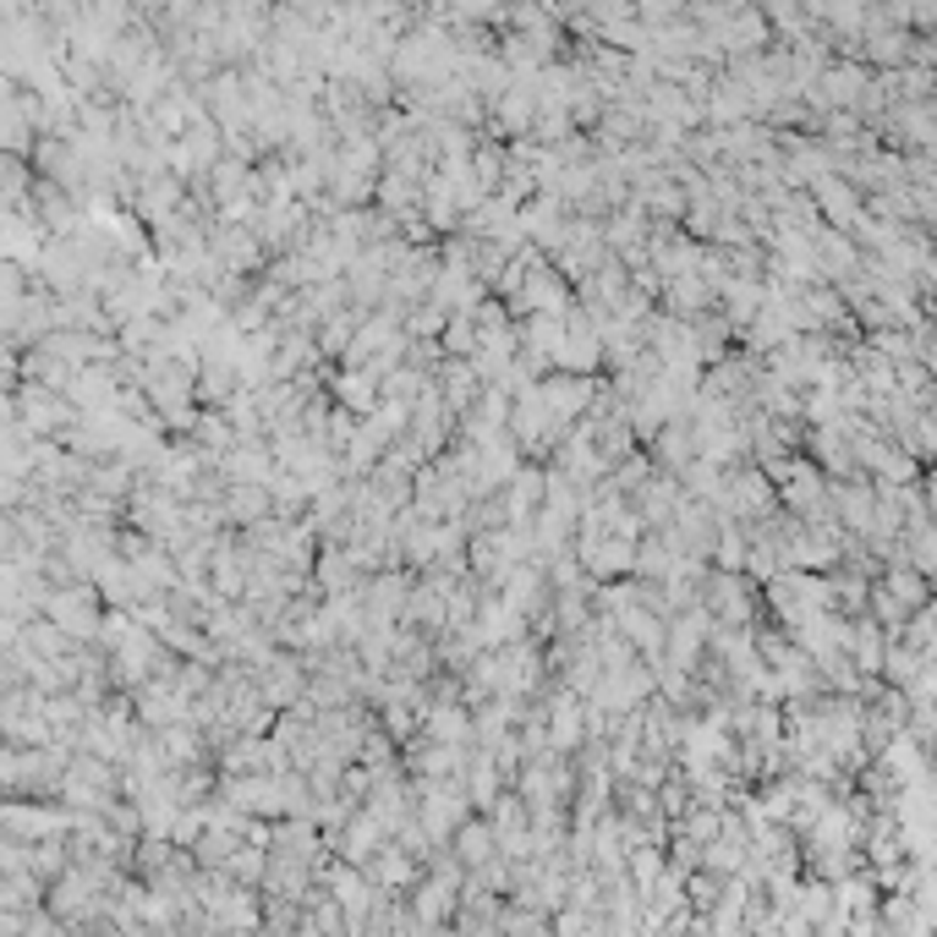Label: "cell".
<instances>
[{"label": "cell", "instance_id": "cell-3", "mask_svg": "<svg viewBox=\"0 0 937 937\" xmlns=\"http://www.w3.org/2000/svg\"><path fill=\"white\" fill-rule=\"evenodd\" d=\"M412 582L401 576V571H390V576H373L368 587H362V604H368V625H395L406 620V604H412V593H406Z\"/></svg>", "mask_w": 937, "mask_h": 937}, {"label": "cell", "instance_id": "cell-10", "mask_svg": "<svg viewBox=\"0 0 937 937\" xmlns=\"http://www.w3.org/2000/svg\"><path fill=\"white\" fill-rule=\"evenodd\" d=\"M850 641H855V663H861V669H877V663H883V641H877L872 630H855Z\"/></svg>", "mask_w": 937, "mask_h": 937}, {"label": "cell", "instance_id": "cell-9", "mask_svg": "<svg viewBox=\"0 0 937 937\" xmlns=\"http://www.w3.org/2000/svg\"><path fill=\"white\" fill-rule=\"evenodd\" d=\"M888 587H894V598H899V604H922V598H927V587H922V576H916V571H894V576H888Z\"/></svg>", "mask_w": 937, "mask_h": 937}, {"label": "cell", "instance_id": "cell-5", "mask_svg": "<svg viewBox=\"0 0 937 937\" xmlns=\"http://www.w3.org/2000/svg\"><path fill=\"white\" fill-rule=\"evenodd\" d=\"M225 477L231 482H275V445L269 439H242L231 456H225Z\"/></svg>", "mask_w": 937, "mask_h": 937}, {"label": "cell", "instance_id": "cell-2", "mask_svg": "<svg viewBox=\"0 0 937 937\" xmlns=\"http://www.w3.org/2000/svg\"><path fill=\"white\" fill-rule=\"evenodd\" d=\"M66 828H77V811H61V806H28V800H11L6 806V833L11 839H55V833H66Z\"/></svg>", "mask_w": 937, "mask_h": 937}, {"label": "cell", "instance_id": "cell-1", "mask_svg": "<svg viewBox=\"0 0 937 937\" xmlns=\"http://www.w3.org/2000/svg\"><path fill=\"white\" fill-rule=\"evenodd\" d=\"M44 615L61 625L72 641H99V587L94 582H66V587H50V598H44Z\"/></svg>", "mask_w": 937, "mask_h": 937}, {"label": "cell", "instance_id": "cell-8", "mask_svg": "<svg viewBox=\"0 0 937 937\" xmlns=\"http://www.w3.org/2000/svg\"><path fill=\"white\" fill-rule=\"evenodd\" d=\"M461 894H456V877H445V872H434L423 888H417V922L423 927H434V922H450V905H456Z\"/></svg>", "mask_w": 937, "mask_h": 937}, {"label": "cell", "instance_id": "cell-11", "mask_svg": "<svg viewBox=\"0 0 937 937\" xmlns=\"http://www.w3.org/2000/svg\"><path fill=\"white\" fill-rule=\"evenodd\" d=\"M822 209H828V214H839V220H850V198H844V187H828Z\"/></svg>", "mask_w": 937, "mask_h": 937}, {"label": "cell", "instance_id": "cell-4", "mask_svg": "<svg viewBox=\"0 0 937 937\" xmlns=\"http://www.w3.org/2000/svg\"><path fill=\"white\" fill-rule=\"evenodd\" d=\"M264 515H275V488L269 482H231L225 488V521L258 526Z\"/></svg>", "mask_w": 937, "mask_h": 937}, {"label": "cell", "instance_id": "cell-6", "mask_svg": "<svg viewBox=\"0 0 937 937\" xmlns=\"http://www.w3.org/2000/svg\"><path fill=\"white\" fill-rule=\"evenodd\" d=\"M362 872H368V877H373V883H379V888L390 894V888H406V883L417 877V855L384 839V844H379V850L368 855V866H362Z\"/></svg>", "mask_w": 937, "mask_h": 937}, {"label": "cell", "instance_id": "cell-7", "mask_svg": "<svg viewBox=\"0 0 937 937\" xmlns=\"http://www.w3.org/2000/svg\"><path fill=\"white\" fill-rule=\"evenodd\" d=\"M456 855L467 861V872H477V866H488L493 855H504L499 850V833H493V822H461V833H456Z\"/></svg>", "mask_w": 937, "mask_h": 937}]
</instances>
